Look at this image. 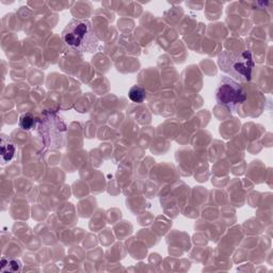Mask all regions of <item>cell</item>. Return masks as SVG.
I'll return each instance as SVG.
<instances>
[{
    "label": "cell",
    "instance_id": "3957f363",
    "mask_svg": "<svg viewBox=\"0 0 273 273\" xmlns=\"http://www.w3.org/2000/svg\"><path fill=\"white\" fill-rule=\"evenodd\" d=\"M246 92L245 90L230 77L224 76L216 90V100L220 106H224L230 110H236L243 102H245Z\"/></svg>",
    "mask_w": 273,
    "mask_h": 273
},
{
    "label": "cell",
    "instance_id": "8992f818",
    "mask_svg": "<svg viewBox=\"0 0 273 273\" xmlns=\"http://www.w3.org/2000/svg\"><path fill=\"white\" fill-rule=\"evenodd\" d=\"M129 98L134 102H143L146 98V91L141 86H134L128 93Z\"/></svg>",
    "mask_w": 273,
    "mask_h": 273
},
{
    "label": "cell",
    "instance_id": "7a4b0ae2",
    "mask_svg": "<svg viewBox=\"0 0 273 273\" xmlns=\"http://www.w3.org/2000/svg\"><path fill=\"white\" fill-rule=\"evenodd\" d=\"M221 70L230 75V78H237L240 81H249L255 63L249 50L240 51L238 54L224 51L219 57Z\"/></svg>",
    "mask_w": 273,
    "mask_h": 273
},
{
    "label": "cell",
    "instance_id": "277c9868",
    "mask_svg": "<svg viewBox=\"0 0 273 273\" xmlns=\"http://www.w3.org/2000/svg\"><path fill=\"white\" fill-rule=\"evenodd\" d=\"M0 144H2L0 145V148H2V155H0L2 156V162L5 164L11 161L13 157H14L16 149L14 143L6 135L2 136V142H0Z\"/></svg>",
    "mask_w": 273,
    "mask_h": 273
},
{
    "label": "cell",
    "instance_id": "52a82bcc",
    "mask_svg": "<svg viewBox=\"0 0 273 273\" xmlns=\"http://www.w3.org/2000/svg\"><path fill=\"white\" fill-rule=\"evenodd\" d=\"M18 125L22 129H24V131H27V132L31 131L32 128H34L35 119H34V116L32 115V113L27 112V113L22 114L20 118H19Z\"/></svg>",
    "mask_w": 273,
    "mask_h": 273
},
{
    "label": "cell",
    "instance_id": "6da1fadb",
    "mask_svg": "<svg viewBox=\"0 0 273 273\" xmlns=\"http://www.w3.org/2000/svg\"><path fill=\"white\" fill-rule=\"evenodd\" d=\"M62 38L68 46L80 53H94L99 41L89 19H72L62 32Z\"/></svg>",
    "mask_w": 273,
    "mask_h": 273
},
{
    "label": "cell",
    "instance_id": "5b68a950",
    "mask_svg": "<svg viewBox=\"0 0 273 273\" xmlns=\"http://www.w3.org/2000/svg\"><path fill=\"white\" fill-rule=\"evenodd\" d=\"M22 263L18 259L3 257L0 271L2 272H19L22 270Z\"/></svg>",
    "mask_w": 273,
    "mask_h": 273
}]
</instances>
